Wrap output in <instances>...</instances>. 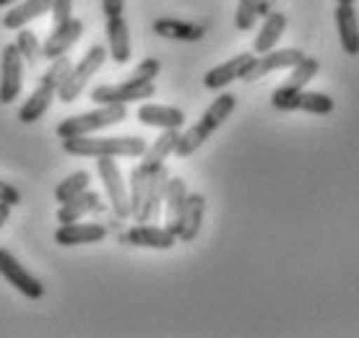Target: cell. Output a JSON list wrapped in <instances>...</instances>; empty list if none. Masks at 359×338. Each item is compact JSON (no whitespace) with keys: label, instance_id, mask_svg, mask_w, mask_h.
<instances>
[{"label":"cell","instance_id":"1","mask_svg":"<svg viewBox=\"0 0 359 338\" xmlns=\"http://www.w3.org/2000/svg\"><path fill=\"white\" fill-rule=\"evenodd\" d=\"M234 107H237V97L234 94H219V97L211 102V107L201 115V120H198L193 128H188L185 133H180V141H177V149H175V154H177L180 159H185V156H193V154L203 146V143L211 138V135L224 125V120L234 112Z\"/></svg>","mask_w":359,"mask_h":338},{"label":"cell","instance_id":"2","mask_svg":"<svg viewBox=\"0 0 359 338\" xmlns=\"http://www.w3.org/2000/svg\"><path fill=\"white\" fill-rule=\"evenodd\" d=\"M149 149L144 138L138 135H107V138H94V135H79V138H63V151L71 156H144Z\"/></svg>","mask_w":359,"mask_h":338},{"label":"cell","instance_id":"3","mask_svg":"<svg viewBox=\"0 0 359 338\" xmlns=\"http://www.w3.org/2000/svg\"><path fill=\"white\" fill-rule=\"evenodd\" d=\"M71 68H73V62L68 60L65 55L55 58L53 65L42 73V79H39V83H36V89L29 94V99L21 104V109H18V120H21V123L32 125L45 115L47 109H50V104H53V99L57 97L60 83H63L65 76L71 73Z\"/></svg>","mask_w":359,"mask_h":338},{"label":"cell","instance_id":"4","mask_svg":"<svg viewBox=\"0 0 359 338\" xmlns=\"http://www.w3.org/2000/svg\"><path fill=\"white\" fill-rule=\"evenodd\" d=\"M128 117L126 104H102L99 109H91V112H83V115H73L60 120V125L55 128L57 138H79V135H91L99 133L104 128H112V125L123 123Z\"/></svg>","mask_w":359,"mask_h":338},{"label":"cell","instance_id":"5","mask_svg":"<svg viewBox=\"0 0 359 338\" xmlns=\"http://www.w3.org/2000/svg\"><path fill=\"white\" fill-rule=\"evenodd\" d=\"M271 104L281 112H310V115H328L336 109V102H333L328 94H320V91H305V89H287V86H278L273 94H271Z\"/></svg>","mask_w":359,"mask_h":338},{"label":"cell","instance_id":"6","mask_svg":"<svg viewBox=\"0 0 359 338\" xmlns=\"http://www.w3.org/2000/svg\"><path fill=\"white\" fill-rule=\"evenodd\" d=\"M104 60H107V50L102 45H94L86 50V55H83L81 60H79V65H73L71 73L65 76V81L60 83V89H57V97H60V102H65V104H71V102H76V99L81 97V91L86 89V83H89V79L94 76V73L104 65Z\"/></svg>","mask_w":359,"mask_h":338},{"label":"cell","instance_id":"7","mask_svg":"<svg viewBox=\"0 0 359 338\" xmlns=\"http://www.w3.org/2000/svg\"><path fill=\"white\" fill-rule=\"evenodd\" d=\"M97 172H99V177H102L104 193H107V198H109L112 214H115L120 222L130 219V193H128V185H126V180H123L120 167H117L115 156H99Z\"/></svg>","mask_w":359,"mask_h":338},{"label":"cell","instance_id":"8","mask_svg":"<svg viewBox=\"0 0 359 338\" xmlns=\"http://www.w3.org/2000/svg\"><path fill=\"white\" fill-rule=\"evenodd\" d=\"M156 94L154 81H120V83H102L91 89V102L97 104H130L141 99H151Z\"/></svg>","mask_w":359,"mask_h":338},{"label":"cell","instance_id":"9","mask_svg":"<svg viewBox=\"0 0 359 338\" xmlns=\"http://www.w3.org/2000/svg\"><path fill=\"white\" fill-rule=\"evenodd\" d=\"M24 58L18 53L16 42L3 47L0 55V104L16 102L21 89H24Z\"/></svg>","mask_w":359,"mask_h":338},{"label":"cell","instance_id":"10","mask_svg":"<svg viewBox=\"0 0 359 338\" xmlns=\"http://www.w3.org/2000/svg\"><path fill=\"white\" fill-rule=\"evenodd\" d=\"M0 276L6 278L13 289H18L27 299H42V297H45L42 281H39L34 273H29L27 268L18 263L16 255L6 248H0Z\"/></svg>","mask_w":359,"mask_h":338},{"label":"cell","instance_id":"11","mask_svg":"<svg viewBox=\"0 0 359 338\" xmlns=\"http://www.w3.org/2000/svg\"><path fill=\"white\" fill-rule=\"evenodd\" d=\"M302 58H305V53H302V50H297V47L263 53V55H258V58H252V62L248 65V71L243 73V81H258V79H263V76H269V73H273V71L294 68Z\"/></svg>","mask_w":359,"mask_h":338},{"label":"cell","instance_id":"12","mask_svg":"<svg viewBox=\"0 0 359 338\" xmlns=\"http://www.w3.org/2000/svg\"><path fill=\"white\" fill-rule=\"evenodd\" d=\"M120 242L133 245V248L149 250H172L177 245V234L167 227H154V224H135L133 229L120 234Z\"/></svg>","mask_w":359,"mask_h":338},{"label":"cell","instance_id":"13","mask_svg":"<svg viewBox=\"0 0 359 338\" xmlns=\"http://www.w3.org/2000/svg\"><path fill=\"white\" fill-rule=\"evenodd\" d=\"M252 58H255V53H240V55H234V58H229L226 62H222V65L211 68V71L203 76V86L211 91H222V89H226L232 81H243V73L248 71V65L252 62Z\"/></svg>","mask_w":359,"mask_h":338},{"label":"cell","instance_id":"14","mask_svg":"<svg viewBox=\"0 0 359 338\" xmlns=\"http://www.w3.org/2000/svg\"><path fill=\"white\" fill-rule=\"evenodd\" d=\"M81 34H83V24L79 18H71V21H65L60 27H53L50 36H47L45 45H42L45 60H55L60 55H68V50L81 39Z\"/></svg>","mask_w":359,"mask_h":338},{"label":"cell","instance_id":"15","mask_svg":"<svg viewBox=\"0 0 359 338\" xmlns=\"http://www.w3.org/2000/svg\"><path fill=\"white\" fill-rule=\"evenodd\" d=\"M104 237H107V227H102V224L71 222V224H60L57 231H55V242H57L60 248L94 245V242H102Z\"/></svg>","mask_w":359,"mask_h":338},{"label":"cell","instance_id":"16","mask_svg":"<svg viewBox=\"0 0 359 338\" xmlns=\"http://www.w3.org/2000/svg\"><path fill=\"white\" fill-rule=\"evenodd\" d=\"M138 123H144L146 128H159V130H180L185 125V112L170 104H141Z\"/></svg>","mask_w":359,"mask_h":338},{"label":"cell","instance_id":"17","mask_svg":"<svg viewBox=\"0 0 359 338\" xmlns=\"http://www.w3.org/2000/svg\"><path fill=\"white\" fill-rule=\"evenodd\" d=\"M104 34H107L109 58H112L115 62H120V65H126V62L130 60V53H133V45H130V29H128L126 16L107 18Z\"/></svg>","mask_w":359,"mask_h":338},{"label":"cell","instance_id":"18","mask_svg":"<svg viewBox=\"0 0 359 338\" xmlns=\"http://www.w3.org/2000/svg\"><path fill=\"white\" fill-rule=\"evenodd\" d=\"M203 214H206V198L201 193H188L185 198V208H182V216H180V229H177V240L180 242H193L201 231V224H203Z\"/></svg>","mask_w":359,"mask_h":338},{"label":"cell","instance_id":"19","mask_svg":"<svg viewBox=\"0 0 359 338\" xmlns=\"http://www.w3.org/2000/svg\"><path fill=\"white\" fill-rule=\"evenodd\" d=\"M336 29L339 42L346 55H359V18L354 3H339L336 6Z\"/></svg>","mask_w":359,"mask_h":338},{"label":"cell","instance_id":"20","mask_svg":"<svg viewBox=\"0 0 359 338\" xmlns=\"http://www.w3.org/2000/svg\"><path fill=\"white\" fill-rule=\"evenodd\" d=\"M154 34L164 36V39H177V42H198L206 36V27L193 24V21H182V18H156Z\"/></svg>","mask_w":359,"mask_h":338},{"label":"cell","instance_id":"21","mask_svg":"<svg viewBox=\"0 0 359 338\" xmlns=\"http://www.w3.org/2000/svg\"><path fill=\"white\" fill-rule=\"evenodd\" d=\"M97 211H102V196L94 193V190H83L81 196L60 203V208H57V222L60 224L81 222L83 216L97 214Z\"/></svg>","mask_w":359,"mask_h":338},{"label":"cell","instance_id":"22","mask_svg":"<svg viewBox=\"0 0 359 338\" xmlns=\"http://www.w3.org/2000/svg\"><path fill=\"white\" fill-rule=\"evenodd\" d=\"M50 8H53V0H21L3 16V27L11 29V32H18L27 24H32L34 18L50 13Z\"/></svg>","mask_w":359,"mask_h":338},{"label":"cell","instance_id":"23","mask_svg":"<svg viewBox=\"0 0 359 338\" xmlns=\"http://www.w3.org/2000/svg\"><path fill=\"white\" fill-rule=\"evenodd\" d=\"M167 182H170V172H167V167H159L156 172H151V180H149V196H146L141 224H154L156 219H159L162 205H164V193H167Z\"/></svg>","mask_w":359,"mask_h":338},{"label":"cell","instance_id":"24","mask_svg":"<svg viewBox=\"0 0 359 338\" xmlns=\"http://www.w3.org/2000/svg\"><path fill=\"white\" fill-rule=\"evenodd\" d=\"M284 29H287V16L284 13H269L266 21H263V27L258 29V36L252 39V53L255 55H263V53H271V50H276L278 39L284 34Z\"/></svg>","mask_w":359,"mask_h":338},{"label":"cell","instance_id":"25","mask_svg":"<svg viewBox=\"0 0 359 338\" xmlns=\"http://www.w3.org/2000/svg\"><path fill=\"white\" fill-rule=\"evenodd\" d=\"M185 198H188L185 180L170 177L167 193H164V214H167V229H172L175 234L180 229V216H182V208H185Z\"/></svg>","mask_w":359,"mask_h":338},{"label":"cell","instance_id":"26","mask_svg":"<svg viewBox=\"0 0 359 338\" xmlns=\"http://www.w3.org/2000/svg\"><path fill=\"white\" fill-rule=\"evenodd\" d=\"M177 141H180V130H162V135H159V138L144 151V156H141V159H144L141 161V167L149 169V172L164 167L167 156L175 154V149H177Z\"/></svg>","mask_w":359,"mask_h":338},{"label":"cell","instance_id":"27","mask_svg":"<svg viewBox=\"0 0 359 338\" xmlns=\"http://www.w3.org/2000/svg\"><path fill=\"white\" fill-rule=\"evenodd\" d=\"M149 180H151V172L144 169L141 164L130 169V190L128 193H130V219L135 224H141V216H144L146 196H149Z\"/></svg>","mask_w":359,"mask_h":338},{"label":"cell","instance_id":"28","mask_svg":"<svg viewBox=\"0 0 359 338\" xmlns=\"http://www.w3.org/2000/svg\"><path fill=\"white\" fill-rule=\"evenodd\" d=\"M16 47L24 62H27L29 68H36L39 60H45V55H42V45H39V36L32 32V29H18L16 32Z\"/></svg>","mask_w":359,"mask_h":338},{"label":"cell","instance_id":"29","mask_svg":"<svg viewBox=\"0 0 359 338\" xmlns=\"http://www.w3.org/2000/svg\"><path fill=\"white\" fill-rule=\"evenodd\" d=\"M89 182H91V175L86 169L73 172L63 182H57V187H55V201H57V203H65V201H71V198L81 196L83 190H89Z\"/></svg>","mask_w":359,"mask_h":338},{"label":"cell","instance_id":"30","mask_svg":"<svg viewBox=\"0 0 359 338\" xmlns=\"http://www.w3.org/2000/svg\"><path fill=\"white\" fill-rule=\"evenodd\" d=\"M318 58H302V60L297 62L294 68H292V73H289V79H287V89H305L307 83L315 79V73H318Z\"/></svg>","mask_w":359,"mask_h":338},{"label":"cell","instance_id":"31","mask_svg":"<svg viewBox=\"0 0 359 338\" xmlns=\"http://www.w3.org/2000/svg\"><path fill=\"white\" fill-rule=\"evenodd\" d=\"M261 3L263 0H240L237 11H234V27L240 32H250L261 16Z\"/></svg>","mask_w":359,"mask_h":338},{"label":"cell","instance_id":"32","mask_svg":"<svg viewBox=\"0 0 359 338\" xmlns=\"http://www.w3.org/2000/svg\"><path fill=\"white\" fill-rule=\"evenodd\" d=\"M162 71V62L156 60V58H144V60L135 65V71L128 76L130 81H154Z\"/></svg>","mask_w":359,"mask_h":338},{"label":"cell","instance_id":"33","mask_svg":"<svg viewBox=\"0 0 359 338\" xmlns=\"http://www.w3.org/2000/svg\"><path fill=\"white\" fill-rule=\"evenodd\" d=\"M53 27H60L65 21H71L73 18V0H53Z\"/></svg>","mask_w":359,"mask_h":338},{"label":"cell","instance_id":"34","mask_svg":"<svg viewBox=\"0 0 359 338\" xmlns=\"http://www.w3.org/2000/svg\"><path fill=\"white\" fill-rule=\"evenodd\" d=\"M0 203H8V205L21 203V193H18V187H13L11 182H3V180H0Z\"/></svg>","mask_w":359,"mask_h":338},{"label":"cell","instance_id":"35","mask_svg":"<svg viewBox=\"0 0 359 338\" xmlns=\"http://www.w3.org/2000/svg\"><path fill=\"white\" fill-rule=\"evenodd\" d=\"M102 11H104V18L123 16V11H126V0H102Z\"/></svg>","mask_w":359,"mask_h":338},{"label":"cell","instance_id":"36","mask_svg":"<svg viewBox=\"0 0 359 338\" xmlns=\"http://www.w3.org/2000/svg\"><path fill=\"white\" fill-rule=\"evenodd\" d=\"M11 208H13V205L0 203V229H3V224H6V222L11 219Z\"/></svg>","mask_w":359,"mask_h":338},{"label":"cell","instance_id":"37","mask_svg":"<svg viewBox=\"0 0 359 338\" xmlns=\"http://www.w3.org/2000/svg\"><path fill=\"white\" fill-rule=\"evenodd\" d=\"M11 3H18V0H0V8H3V6H11Z\"/></svg>","mask_w":359,"mask_h":338},{"label":"cell","instance_id":"38","mask_svg":"<svg viewBox=\"0 0 359 338\" xmlns=\"http://www.w3.org/2000/svg\"><path fill=\"white\" fill-rule=\"evenodd\" d=\"M336 3H354V0H336Z\"/></svg>","mask_w":359,"mask_h":338}]
</instances>
